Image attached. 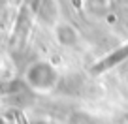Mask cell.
Masks as SVG:
<instances>
[{
  "instance_id": "6",
  "label": "cell",
  "mask_w": 128,
  "mask_h": 124,
  "mask_svg": "<svg viewBox=\"0 0 128 124\" xmlns=\"http://www.w3.org/2000/svg\"><path fill=\"white\" fill-rule=\"evenodd\" d=\"M126 79H128V72H126Z\"/></svg>"
},
{
  "instance_id": "5",
  "label": "cell",
  "mask_w": 128,
  "mask_h": 124,
  "mask_svg": "<svg viewBox=\"0 0 128 124\" xmlns=\"http://www.w3.org/2000/svg\"><path fill=\"white\" fill-rule=\"evenodd\" d=\"M2 66H4V60H2V56H0V72H2Z\"/></svg>"
},
{
  "instance_id": "1",
  "label": "cell",
  "mask_w": 128,
  "mask_h": 124,
  "mask_svg": "<svg viewBox=\"0 0 128 124\" xmlns=\"http://www.w3.org/2000/svg\"><path fill=\"white\" fill-rule=\"evenodd\" d=\"M60 75L56 68L47 60H34L24 70V83L30 90L38 94H49L56 88Z\"/></svg>"
},
{
  "instance_id": "4",
  "label": "cell",
  "mask_w": 128,
  "mask_h": 124,
  "mask_svg": "<svg viewBox=\"0 0 128 124\" xmlns=\"http://www.w3.org/2000/svg\"><path fill=\"white\" fill-rule=\"evenodd\" d=\"M66 124H98V120L87 111H72L66 117Z\"/></svg>"
},
{
  "instance_id": "2",
  "label": "cell",
  "mask_w": 128,
  "mask_h": 124,
  "mask_svg": "<svg viewBox=\"0 0 128 124\" xmlns=\"http://www.w3.org/2000/svg\"><path fill=\"white\" fill-rule=\"evenodd\" d=\"M53 34H55L56 43L62 47H76L79 43V32L70 23H56L53 28Z\"/></svg>"
},
{
  "instance_id": "7",
  "label": "cell",
  "mask_w": 128,
  "mask_h": 124,
  "mask_svg": "<svg viewBox=\"0 0 128 124\" xmlns=\"http://www.w3.org/2000/svg\"><path fill=\"white\" fill-rule=\"evenodd\" d=\"M126 124H128V122H126Z\"/></svg>"
},
{
  "instance_id": "3",
  "label": "cell",
  "mask_w": 128,
  "mask_h": 124,
  "mask_svg": "<svg viewBox=\"0 0 128 124\" xmlns=\"http://www.w3.org/2000/svg\"><path fill=\"white\" fill-rule=\"evenodd\" d=\"M38 15H40V19L44 21V23H51V24L55 23L56 15H58V8H56L55 0H42L40 9H38Z\"/></svg>"
}]
</instances>
